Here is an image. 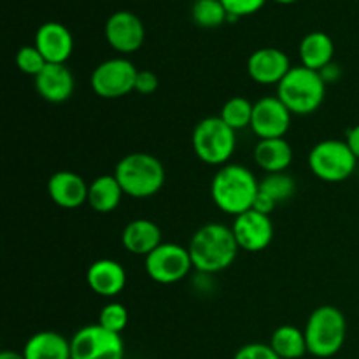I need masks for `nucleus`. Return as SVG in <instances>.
<instances>
[{
  "instance_id": "1",
  "label": "nucleus",
  "mask_w": 359,
  "mask_h": 359,
  "mask_svg": "<svg viewBox=\"0 0 359 359\" xmlns=\"http://www.w3.org/2000/svg\"><path fill=\"white\" fill-rule=\"evenodd\" d=\"M259 181L248 167L226 163L216 172L210 182V196L219 210L230 216H241L255 207Z\"/></svg>"
},
{
  "instance_id": "2",
  "label": "nucleus",
  "mask_w": 359,
  "mask_h": 359,
  "mask_svg": "<svg viewBox=\"0 0 359 359\" xmlns=\"http://www.w3.org/2000/svg\"><path fill=\"white\" fill-rule=\"evenodd\" d=\"M238 244L231 228L221 223L203 224L193 235L188 245L193 269L202 273H217L226 270L238 255Z\"/></svg>"
},
{
  "instance_id": "3",
  "label": "nucleus",
  "mask_w": 359,
  "mask_h": 359,
  "mask_svg": "<svg viewBox=\"0 0 359 359\" xmlns=\"http://www.w3.org/2000/svg\"><path fill=\"white\" fill-rule=\"evenodd\" d=\"M277 97L290 109L291 114H312L325 102L326 81L318 70L304 65L291 67L286 77L277 84Z\"/></svg>"
},
{
  "instance_id": "4",
  "label": "nucleus",
  "mask_w": 359,
  "mask_h": 359,
  "mask_svg": "<svg viewBox=\"0 0 359 359\" xmlns=\"http://www.w3.org/2000/svg\"><path fill=\"white\" fill-rule=\"evenodd\" d=\"M114 175L125 195L132 198H149L165 184V168L149 153H130L116 165Z\"/></svg>"
},
{
  "instance_id": "5",
  "label": "nucleus",
  "mask_w": 359,
  "mask_h": 359,
  "mask_svg": "<svg viewBox=\"0 0 359 359\" xmlns=\"http://www.w3.org/2000/svg\"><path fill=\"white\" fill-rule=\"evenodd\" d=\"M307 349L316 358H332L346 342L347 321L333 305H323L312 311L304 330Z\"/></svg>"
},
{
  "instance_id": "6",
  "label": "nucleus",
  "mask_w": 359,
  "mask_h": 359,
  "mask_svg": "<svg viewBox=\"0 0 359 359\" xmlns=\"http://www.w3.org/2000/svg\"><path fill=\"white\" fill-rule=\"evenodd\" d=\"M191 144L200 161L207 165H226L237 146V139L235 130L219 116H210L195 126Z\"/></svg>"
},
{
  "instance_id": "7",
  "label": "nucleus",
  "mask_w": 359,
  "mask_h": 359,
  "mask_svg": "<svg viewBox=\"0 0 359 359\" xmlns=\"http://www.w3.org/2000/svg\"><path fill=\"white\" fill-rule=\"evenodd\" d=\"M358 158L346 140L326 139L316 144L309 153L312 174L325 182H342L354 174Z\"/></svg>"
},
{
  "instance_id": "8",
  "label": "nucleus",
  "mask_w": 359,
  "mask_h": 359,
  "mask_svg": "<svg viewBox=\"0 0 359 359\" xmlns=\"http://www.w3.org/2000/svg\"><path fill=\"white\" fill-rule=\"evenodd\" d=\"M139 69L126 58H111L95 67L90 84L100 98H121L135 91Z\"/></svg>"
},
{
  "instance_id": "9",
  "label": "nucleus",
  "mask_w": 359,
  "mask_h": 359,
  "mask_svg": "<svg viewBox=\"0 0 359 359\" xmlns=\"http://www.w3.org/2000/svg\"><path fill=\"white\" fill-rule=\"evenodd\" d=\"M72 359H123L125 344L119 333L104 326L90 325L81 328L70 340Z\"/></svg>"
},
{
  "instance_id": "10",
  "label": "nucleus",
  "mask_w": 359,
  "mask_h": 359,
  "mask_svg": "<svg viewBox=\"0 0 359 359\" xmlns=\"http://www.w3.org/2000/svg\"><path fill=\"white\" fill-rule=\"evenodd\" d=\"M193 269L188 248L179 244H160L146 256V273L158 284L181 283Z\"/></svg>"
},
{
  "instance_id": "11",
  "label": "nucleus",
  "mask_w": 359,
  "mask_h": 359,
  "mask_svg": "<svg viewBox=\"0 0 359 359\" xmlns=\"http://www.w3.org/2000/svg\"><path fill=\"white\" fill-rule=\"evenodd\" d=\"M291 112L279 97H263L255 102L251 130L262 139H284L291 125Z\"/></svg>"
},
{
  "instance_id": "12",
  "label": "nucleus",
  "mask_w": 359,
  "mask_h": 359,
  "mask_svg": "<svg viewBox=\"0 0 359 359\" xmlns=\"http://www.w3.org/2000/svg\"><path fill=\"white\" fill-rule=\"evenodd\" d=\"M231 231L238 248L248 252H259L272 244L273 224L269 214L251 209L235 217Z\"/></svg>"
},
{
  "instance_id": "13",
  "label": "nucleus",
  "mask_w": 359,
  "mask_h": 359,
  "mask_svg": "<svg viewBox=\"0 0 359 359\" xmlns=\"http://www.w3.org/2000/svg\"><path fill=\"white\" fill-rule=\"evenodd\" d=\"M105 39L118 53H135L142 48L146 30L137 14L130 11H118L105 23Z\"/></svg>"
},
{
  "instance_id": "14",
  "label": "nucleus",
  "mask_w": 359,
  "mask_h": 359,
  "mask_svg": "<svg viewBox=\"0 0 359 359\" xmlns=\"http://www.w3.org/2000/svg\"><path fill=\"white\" fill-rule=\"evenodd\" d=\"M290 70V58L277 48L256 49L248 60L249 77L258 84H279Z\"/></svg>"
},
{
  "instance_id": "15",
  "label": "nucleus",
  "mask_w": 359,
  "mask_h": 359,
  "mask_svg": "<svg viewBox=\"0 0 359 359\" xmlns=\"http://www.w3.org/2000/svg\"><path fill=\"white\" fill-rule=\"evenodd\" d=\"M34 46L48 63H65L74 51V39L65 25L48 21L39 27Z\"/></svg>"
},
{
  "instance_id": "16",
  "label": "nucleus",
  "mask_w": 359,
  "mask_h": 359,
  "mask_svg": "<svg viewBox=\"0 0 359 359\" xmlns=\"http://www.w3.org/2000/svg\"><path fill=\"white\" fill-rule=\"evenodd\" d=\"M90 184L70 170H60L48 181V195L62 209H77L88 202Z\"/></svg>"
},
{
  "instance_id": "17",
  "label": "nucleus",
  "mask_w": 359,
  "mask_h": 359,
  "mask_svg": "<svg viewBox=\"0 0 359 359\" xmlns=\"http://www.w3.org/2000/svg\"><path fill=\"white\" fill-rule=\"evenodd\" d=\"M86 283L98 297H118L126 286V270L114 259H97L88 266Z\"/></svg>"
},
{
  "instance_id": "18",
  "label": "nucleus",
  "mask_w": 359,
  "mask_h": 359,
  "mask_svg": "<svg viewBox=\"0 0 359 359\" xmlns=\"http://www.w3.org/2000/svg\"><path fill=\"white\" fill-rule=\"evenodd\" d=\"M74 76L65 63H48L35 77V90L39 97L51 104H63L74 93Z\"/></svg>"
},
{
  "instance_id": "19",
  "label": "nucleus",
  "mask_w": 359,
  "mask_h": 359,
  "mask_svg": "<svg viewBox=\"0 0 359 359\" xmlns=\"http://www.w3.org/2000/svg\"><path fill=\"white\" fill-rule=\"evenodd\" d=\"M297 193V182L286 172L280 174H266L265 179L259 181V191L252 209L258 212L269 214L279 203H284Z\"/></svg>"
},
{
  "instance_id": "20",
  "label": "nucleus",
  "mask_w": 359,
  "mask_h": 359,
  "mask_svg": "<svg viewBox=\"0 0 359 359\" xmlns=\"http://www.w3.org/2000/svg\"><path fill=\"white\" fill-rule=\"evenodd\" d=\"M121 242L128 252L146 258L161 244V230L151 219H133L123 230Z\"/></svg>"
},
{
  "instance_id": "21",
  "label": "nucleus",
  "mask_w": 359,
  "mask_h": 359,
  "mask_svg": "<svg viewBox=\"0 0 359 359\" xmlns=\"http://www.w3.org/2000/svg\"><path fill=\"white\" fill-rule=\"evenodd\" d=\"M255 161L266 174H280L293 161V149L284 139H262L255 147Z\"/></svg>"
},
{
  "instance_id": "22",
  "label": "nucleus",
  "mask_w": 359,
  "mask_h": 359,
  "mask_svg": "<svg viewBox=\"0 0 359 359\" xmlns=\"http://www.w3.org/2000/svg\"><path fill=\"white\" fill-rule=\"evenodd\" d=\"M25 359H72L70 342L56 332H39L27 340Z\"/></svg>"
},
{
  "instance_id": "23",
  "label": "nucleus",
  "mask_w": 359,
  "mask_h": 359,
  "mask_svg": "<svg viewBox=\"0 0 359 359\" xmlns=\"http://www.w3.org/2000/svg\"><path fill=\"white\" fill-rule=\"evenodd\" d=\"M333 55H335V44L325 32H312L305 35L300 44L302 65L311 70L321 72L323 69L332 65Z\"/></svg>"
},
{
  "instance_id": "24",
  "label": "nucleus",
  "mask_w": 359,
  "mask_h": 359,
  "mask_svg": "<svg viewBox=\"0 0 359 359\" xmlns=\"http://www.w3.org/2000/svg\"><path fill=\"white\" fill-rule=\"evenodd\" d=\"M123 191L121 184L118 182L116 175H98L97 179L90 182V191H88V203L91 209L98 214H109L118 209L121 203Z\"/></svg>"
},
{
  "instance_id": "25",
  "label": "nucleus",
  "mask_w": 359,
  "mask_h": 359,
  "mask_svg": "<svg viewBox=\"0 0 359 359\" xmlns=\"http://www.w3.org/2000/svg\"><path fill=\"white\" fill-rule=\"evenodd\" d=\"M270 347L280 359H302L305 353H309L305 333L291 325L279 326L272 333Z\"/></svg>"
},
{
  "instance_id": "26",
  "label": "nucleus",
  "mask_w": 359,
  "mask_h": 359,
  "mask_svg": "<svg viewBox=\"0 0 359 359\" xmlns=\"http://www.w3.org/2000/svg\"><path fill=\"white\" fill-rule=\"evenodd\" d=\"M252 109H255V104L245 97H231L224 102L219 118L235 132L251 128Z\"/></svg>"
},
{
  "instance_id": "27",
  "label": "nucleus",
  "mask_w": 359,
  "mask_h": 359,
  "mask_svg": "<svg viewBox=\"0 0 359 359\" xmlns=\"http://www.w3.org/2000/svg\"><path fill=\"white\" fill-rule=\"evenodd\" d=\"M191 18L198 27L217 28L230 16L221 0H196L191 7Z\"/></svg>"
},
{
  "instance_id": "28",
  "label": "nucleus",
  "mask_w": 359,
  "mask_h": 359,
  "mask_svg": "<svg viewBox=\"0 0 359 359\" xmlns=\"http://www.w3.org/2000/svg\"><path fill=\"white\" fill-rule=\"evenodd\" d=\"M98 325L104 326L109 332L121 335L123 330L128 325V311H126L125 305L118 304V302L107 304L98 314Z\"/></svg>"
},
{
  "instance_id": "29",
  "label": "nucleus",
  "mask_w": 359,
  "mask_h": 359,
  "mask_svg": "<svg viewBox=\"0 0 359 359\" xmlns=\"http://www.w3.org/2000/svg\"><path fill=\"white\" fill-rule=\"evenodd\" d=\"M16 65L27 76L37 77L44 70V67L48 65V62L35 46H23L16 55Z\"/></svg>"
},
{
  "instance_id": "30",
  "label": "nucleus",
  "mask_w": 359,
  "mask_h": 359,
  "mask_svg": "<svg viewBox=\"0 0 359 359\" xmlns=\"http://www.w3.org/2000/svg\"><path fill=\"white\" fill-rule=\"evenodd\" d=\"M231 20L255 14L265 6L266 0H221Z\"/></svg>"
},
{
  "instance_id": "31",
  "label": "nucleus",
  "mask_w": 359,
  "mask_h": 359,
  "mask_svg": "<svg viewBox=\"0 0 359 359\" xmlns=\"http://www.w3.org/2000/svg\"><path fill=\"white\" fill-rule=\"evenodd\" d=\"M233 359H280L266 344H248L241 347Z\"/></svg>"
},
{
  "instance_id": "32",
  "label": "nucleus",
  "mask_w": 359,
  "mask_h": 359,
  "mask_svg": "<svg viewBox=\"0 0 359 359\" xmlns=\"http://www.w3.org/2000/svg\"><path fill=\"white\" fill-rule=\"evenodd\" d=\"M158 76L151 70H139L135 81V91L140 95H151L158 90Z\"/></svg>"
},
{
  "instance_id": "33",
  "label": "nucleus",
  "mask_w": 359,
  "mask_h": 359,
  "mask_svg": "<svg viewBox=\"0 0 359 359\" xmlns=\"http://www.w3.org/2000/svg\"><path fill=\"white\" fill-rule=\"evenodd\" d=\"M346 142L349 144L351 151L354 153V156L359 160V125L353 126V128L347 132V137H346Z\"/></svg>"
},
{
  "instance_id": "34",
  "label": "nucleus",
  "mask_w": 359,
  "mask_h": 359,
  "mask_svg": "<svg viewBox=\"0 0 359 359\" xmlns=\"http://www.w3.org/2000/svg\"><path fill=\"white\" fill-rule=\"evenodd\" d=\"M0 359H25L23 353H14V351H4L0 354Z\"/></svg>"
},
{
  "instance_id": "35",
  "label": "nucleus",
  "mask_w": 359,
  "mask_h": 359,
  "mask_svg": "<svg viewBox=\"0 0 359 359\" xmlns=\"http://www.w3.org/2000/svg\"><path fill=\"white\" fill-rule=\"evenodd\" d=\"M276 2H279V4H293V2H297V0H276Z\"/></svg>"
}]
</instances>
